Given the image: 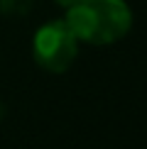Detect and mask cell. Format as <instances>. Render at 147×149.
Returning a JSON list of instances; mask_svg holds the SVG:
<instances>
[{"mask_svg":"<svg viewBox=\"0 0 147 149\" xmlns=\"http://www.w3.org/2000/svg\"><path fill=\"white\" fill-rule=\"evenodd\" d=\"M64 22L78 42L108 47L123 39L132 27V10L125 0H76Z\"/></svg>","mask_w":147,"mask_h":149,"instance_id":"obj_1","label":"cell"},{"mask_svg":"<svg viewBox=\"0 0 147 149\" xmlns=\"http://www.w3.org/2000/svg\"><path fill=\"white\" fill-rule=\"evenodd\" d=\"M78 56V39L64 20L44 22L32 37V59L49 73H64Z\"/></svg>","mask_w":147,"mask_h":149,"instance_id":"obj_2","label":"cell"},{"mask_svg":"<svg viewBox=\"0 0 147 149\" xmlns=\"http://www.w3.org/2000/svg\"><path fill=\"white\" fill-rule=\"evenodd\" d=\"M34 8V0H0V12L5 17H24Z\"/></svg>","mask_w":147,"mask_h":149,"instance_id":"obj_3","label":"cell"},{"mask_svg":"<svg viewBox=\"0 0 147 149\" xmlns=\"http://www.w3.org/2000/svg\"><path fill=\"white\" fill-rule=\"evenodd\" d=\"M54 3H57V5H59V8H64V10H69V8H71V5H74V3H76V0H54Z\"/></svg>","mask_w":147,"mask_h":149,"instance_id":"obj_4","label":"cell"},{"mask_svg":"<svg viewBox=\"0 0 147 149\" xmlns=\"http://www.w3.org/2000/svg\"><path fill=\"white\" fill-rule=\"evenodd\" d=\"M3 115H5V105L0 103V120H3Z\"/></svg>","mask_w":147,"mask_h":149,"instance_id":"obj_5","label":"cell"}]
</instances>
